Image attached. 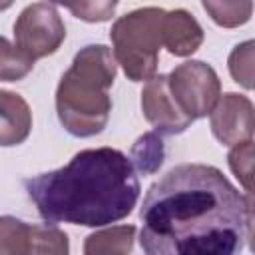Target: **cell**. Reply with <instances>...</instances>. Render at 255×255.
Masks as SVG:
<instances>
[{"instance_id":"3957f363","label":"cell","mask_w":255,"mask_h":255,"mask_svg":"<svg viewBox=\"0 0 255 255\" xmlns=\"http://www.w3.org/2000/svg\"><path fill=\"white\" fill-rule=\"evenodd\" d=\"M118 64L104 44H90L76 52L72 66L56 88V112L64 129L74 137H92L104 131L112 114L110 88Z\"/></svg>"},{"instance_id":"8fae6325","label":"cell","mask_w":255,"mask_h":255,"mask_svg":"<svg viewBox=\"0 0 255 255\" xmlns=\"http://www.w3.org/2000/svg\"><path fill=\"white\" fill-rule=\"evenodd\" d=\"M32 131V110L28 102L10 90H0V145L14 147Z\"/></svg>"},{"instance_id":"5b68a950","label":"cell","mask_w":255,"mask_h":255,"mask_svg":"<svg viewBox=\"0 0 255 255\" xmlns=\"http://www.w3.org/2000/svg\"><path fill=\"white\" fill-rule=\"evenodd\" d=\"M167 86L181 112L193 122L207 118L221 96L217 72L201 60H187L175 66L167 74Z\"/></svg>"},{"instance_id":"277c9868","label":"cell","mask_w":255,"mask_h":255,"mask_svg":"<svg viewBox=\"0 0 255 255\" xmlns=\"http://www.w3.org/2000/svg\"><path fill=\"white\" fill-rule=\"evenodd\" d=\"M165 10L145 6L120 16L110 30L116 64L131 82H145L157 72L161 46V20Z\"/></svg>"},{"instance_id":"2e32d148","label":"cell","mask_w":255,"mask_h":255,"mask_svg":"<svg viewBox=\"0 0 255 255\" xmlns=\"http://www.w3.org/2000/svg\"><path fill=\"white\" fill-rule=\"evenodd\" d=\"M118 2L120 0H64L62 6H66L78 20L96 24L108 22L116 14Z\"/></svg>"},{"instance_id":"6da1fadb","label":"cell","mask_w":255,"mask_h":255,"mask_svg":"<svg viewBox=\"0 0 255 255\" xmlns=\"http://www.w3.org/2000/svg\"><path fill=\"white\" fill-rule=\"evenodd\" d=\"M139 221L147 255H233L253 237V199L215 165L181 163L149 185Z\"/></svg>"},{"instance_id":"8992f818","label":"cell","mask_w":255,"mask_h":255,"mask_svg":"<svg viewBox=\"0 0 255 255\" xmlns=\"http://www.w3.org/2000/svg\"><path fill=\"white\" fill-rule=\"evenodd\" d=\"M64 38V20L50 2H34L26 6L14 22V42L32 60L58 52Z\"/></svg>"},{"instance_id":"7c38bea8","label":"cell","mask_w":255,"mask_h":255,"mask_svg":"<svg viewBox=\"0 0 255 255\" xmlns=\"http://www.w3.org/2000/svg\"><path fill=\"white\" fill-rule=\"evenodd\" d=\"M135 225H114L94 231L84 241L86 255H126L133 249Z\"/></svg>"},{"instance_id":"4fadbf2b","label":"cell","mask_w":255,"mask_h":255,"mask_svg":"<svg viewBox=\"0 0 255 255\" xmlns=\"http://www.w3.org/2000/svg\"><path fill=\"white\" fill-rule=\"evenodd\" d=\"M207 16L221 28H239L251 20L253 0H201Z\"/></svg>"},{"instance_id":"ffe728a7","label":"cell","mask_w":255,"mask_h":255,"mask_svg":"<svg viewBox=\"0 0 255 255\" xmlns=\"http://www.w3.org/2000/svg\"><path fill=\"white\" fill-rule=\"evenodd\" d=\"M48 2H52V4H64V0H48Z\"/></svg>"},{"instance_id":"e0dca14e","label":"cell","mask_w":255,"mask_h":255,"mask_svg":"<svg viewBox=\"0 0 255 255\" xmlns=\"http://www.w3.org/2000/svg\"><path fill=\"white\" fill-rule=\"evenodd\" d=\"M253 40L237 44L229 54V74L245 90H253Z\"/></svg>"},{"instance_id":"30bf717a","label":"cell","mask_w":255,"mask_h":255,"mask_svg":"<svg viewBox=\"0 0 255 255\" xmlns=\"http://www.w3.org/2000/svg\"><path fill=\"white\" fill-rule=\"evenodd\" d=\"M203 44V28L195 16L183 8L165 10L161 20V46L171 56L187 58Z\"/></svg>"},{"instance_id":"9c48e42d","label":"cell","mask_w":255,"mask_h":255,"mask_svg":"<svg viewBox=\"0 0 255 255\" xmlns=\"http://www.w3.org/2000/svg\"><path fill=\"white\" fill-rule=\"evenodd\" d=\"M209 126L213 135L223 145H235L245 139H253L255 110L253 102L237 92L219 96L217 104L209 112Z\"/></svg>"},{"instance_id":"d6986e66","label":"cell","mask_w":255,"mask_h":255,"mask_svg":"<svg viewBox=\"0 0 255 255\" xmlns=\"http://www.w3.org/2000/svg\"><path fill=\"white\" fill-rule=\"evenodd\" d=\"M14 4V0H0V12H4V10H8L10 6Z\"/></svg>"},{"instance_id":"9a60e30c","label":"cell","mask_w":255,"mask_h":255,"mask_svg":"<svg viewBox=\"0 0 255 255\" xmlns=\"http://www.w3.org/2000/svg\"><path fill=\"white\" fill-rule=\"evenodd\" d=\"M34 62L36 60H32L16 44L0 36V82H18L26 78L32 72Z\"/></svg>"},{"instance_id":"52a82bcc","label":"cell","mask_w":255,"mask_h":255,"mask_svg":"<svg viewBox=\"0 0 255 255\" xmlns=\"http://www.w3.org/2000/svg\"><path fill=\"white\" fill-rule=\"evenodd\" d=\"M68 235L52 225H30L12 215H0V255H66Z\"/></svg>"},{"instance_id":"ac0fdd59","label":"cell","mask_w":255,"mask_h":255,"mask_svg":"<svg viewBox=\"0 0 255 255\" xmlns=\"http://www.w3.org/2000/svg\"><path fill=\"white\" fill-rule=\"evenodd\" d=\"M229 167L233 175L241 181L245 195L251 197V177H253V139L239 141L231 145V151L227 155Z\"/></svg>"},{"instance_id":"5bb4252c","label":"cell","mask_w":255,"mask_h":255,"mask_svg":"<svg viewBox=\"0 0 255 255\" xmlns=\"http://www.w3.org/2000/svg\"><path fill=\"white\" fill-rule=\"evenodd\" d=\"M163 157H165L163 139L159 137L157 131H147V133L139 135L129 151V159H131L133 167L143 175L155 173L161 167Z\"/></svg>"},{"instance_id":"ba28073f","label":"cell","mask_w":255,"mask_h":255,"mask_svg":"<svg viewBox=\"0 0 255 255\" xmlns=\"http://www.w3.org/2000/svg\"><path fill=\"white\" fill-rule=\"evenodd\" d=\"M141 112L153 129L163 135H179L193 124L173 100L165 74H155L145 80L141 90Z\"/></svg>"},{"instance_id":"7a4b0ae2","label":"cell","mask_w":255,"mask_h":255,"mask_svg":"<svg viewBox=\"0 0 255 255\" xmlns=\"http://www.w3.org/2000/svg\"><path fill=\"white\" fill-rule=\"evenodd\" d=\"M24 187L44 221L84 227L126 219L141 191L131 159L116 147L82 149L64 167L26 179Z\"/></svg>"}]
</instances>
